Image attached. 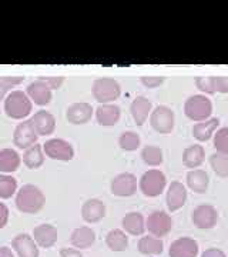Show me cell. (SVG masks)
Here are the masks:
<instances>
[{"label":"cell","mask_w":228,"mask_h":257,"mask_svg":"<svg viewBox=\"0 0 228 257\" xmlns=\"http://www.w3.org/2000/svg\"><path fill=\"white\" fill-rule=\"evenodd\" d=\"M46 196L35 184H25L16 194V207L22 213L36 214L45 207Z\"/></svg>","instance_id":"6da1fadb"},{"label":"cell","mask_w":228,"mask_h":257,"mask_svg":"<svg viewBox=\"0 0 228 257\" xmlns=\"http://www.w3.org/2000/svg\"><path fill=\"white\" fill-rule=\"evenodd\" d=\"M3 107H5V113L9 116L10 119L23 120L32 113L33 101L30 100V97L26 92L13 90L6 96Z\"/></svg>","instance_id":"7a4b0ae2"},{"label":"cell","mask_w":228,"mask_h":257,"mask_svg":"<svg viewBox=\"0 0 228 257\" xmlns=\"http://www.w3.org/2000/svg\"><path fill=\"white\" fill-rule=\"evenodd\" d=\"M184 113L190 120L194 121H205L211 119L212 114V103L205 94H194L190 96L184 103Z\"/></svg>","instance_id":"3957f363"},{"label":"cell","mask_w":228,"mask_h":257,"mask_svg":"<svg viewBox=\"0 0 228 257\" xmlns=\"http://www.w3.org/2000/svg\"><path fill=\"white\" fill-rule=\"evenodd\" d=\"M93 97L100 104H110L116 101L121 94L120 83L111 77H100L96 79L91 87Z\"/></svg>","instance_id":"277c9868"},{"label":"cell","mask_w":228,"mask_h":257,"mask_svg":"<svg viewBox=\"0 0 228 257\" xmlns=\"http://www.w3.org/2000/svg\"><path fill=\"white\" fill-rule=\"evenodd\" d=\"M165 186H167V177L163 172L157 169L147 170L146 173H143V176L140 177V182H138V189L147 197L160 196L164 192Z\"/></svg>","instance_id":"5b68a950"},{"label":"cell","mask_w":228,"mask_h":257,"mask_svg":"<svg viewBox=\"0 0 228 257\" xmlns=\"http://www.w3.org/2000/svg\"><path fill=\"white\" fill-rule=\"evenodd\" d=\"M146 226L147 230L150 231L151 236L154 237H164L167 236L171 229H173V219L168 213L161 210L153 211L151 214H148L146 220Z\"/></svg>","instance_id":"8992f818"},{"label":"cell","mask_w":228,"mask_h":257,"mask_svg":"<svg viewBox=\"0 0 228 257\" xmlns=\"http://www.w3.org/2000/svg\"><path fill=\"white\" fill-rule=\"evenodd\" d=\"M174 120V111L167 106H157L150 114V124L160 135H167L173 132Z\"/></svg>","instance_id":"52a82bcc"},{"label":"cell","mask_w":228,"mask_h":257,"mask_svg":"<svg viewBox=\"0 0 228 257\" xmlns=\"http://www.w3.org/2000/svg\"><path fill=\"white\" fill-rule=\"evenodd\" d=\"M37 138H39V135H37L36 128L33 126L32 120H23L15 128L13 143L18 149L28 150L32 146L37 145Z\"/></svg>","instance_id":"ba28073f"},{"label":"cell","mask_w":228,"mask_h":257,"mask_svg":"<svg viewBox=\"0 0 228 257\" xmlns=\"http://www.w3.org/2000/svg\"><path fill=\"white\" fill-rule=\"evenodd\" d=\"M45 155L53 160H62V162H69L74 157L73 146L66 142L63 139H50L43 145Z\"/></svg>","instance_id":"9c48e42d"},{"label":"cell","mask_w":228,"mask_h":257,"mask_svg":"<svg viewBox=\"0 0 228 257\" xmlns=\"http://www.w3.org/2000/svg\"><path fill=\"white\" fill-rule=\"evenodd\" d=\"M191 220L195 227L202 230L215 227L218 221V213L217 209L211 204H201L197 206L191 214Z\"/></svg>","instance_id":"30bf717a"},{"label":"cell","mask_w":228,"mask_h":257,"mask_svg":"<svg viewBox=\"0 0 228 257\" xmlns=\"http://www.w3.org/2000/svg\"><path fill=\"white\" fill-rule=\"evenodd\" d=\"M111 194L117 197H130L137 192V177L133 173H120L110 183Z\"/></svg>","instance_id":"8fae6325"},{"label":"cell","mask_w":228,"mask_h":257,"mask_svg":"<svg viewBox=\"0 0 228 257\" xmlns=\"http://www.w3.org/2000/svg\"><path fill=\"white\" fill-rule=\"evenodd\" d=\"M12 248L19 257H39V244L28 233H20L12 240Z\"/></svg>","instance_id":"7c38bea8"},{"label":"cell","mask_w":228,"mask_h":257,"mask_svg":"<svg viewBox=\"0 0 228 257\" xmlns=\"http://www.w3.org/2000/svg\"><path fill=\"white\" fill-rule=\"evenodd\" d=\"M93 117V106L86 101L73 103L66 110V119L72 124H86Z\"/></svg>","instance_id":"4fadbf2b"},{"label":"cell","mask_w":228,"mask_h":257,"mask_svg":"<svg viewBox=\"0 0 228 257\" xmlns=\"http://www.w3.org/2000/svg\"><path fill=\"white\" fill-rule=\"evenodd\" d=\"M52 92L53 90L46 83L39 80V79H36L35 82L30 83L28 86V89H26V93H28V96L30 97V100L33 101L35 104H37V106H46V104H49L52 101V97H53Z\"/></svg>","instance_id":"5bb4252c"},{"label":"cell","mask_w":228,"mask_h":257,"mask_svg":"<svg viewBox=\"0 0 228 257\" xmlns=\"http://www.w3.org/2000/svg\"><path fill=\"white\" fill-rule=\"evenodd\" d=\"M170 257H197L198 256V243L190 237H181L174 240L168 250Z\"/></svg>","instance_id":"9a60e30c"},{"label":"cell","mask_w":228,"mask_h":257,"mask_svg":"<svg viewBox=\"0 0 228 257\" xmlns=\"http://www.w3.org/2000/svg\"><path fill=\"white\" fill-rule=\"evenodd\" d=\"M167 207L170 211H177L181 209L187 202V189L181 182H171L167 190Z\"/></svg>","instance_id":"2e32d148"},{"label":"cell","mask_w":228,"mask_h":257,"mask_svg":"<svg viewBox=\"0 0 228 257\" xmlns=\"http://www.w3.org/2000/svg\"><path fill=\"white\" fill-rule=\"evenodd\" d=\"M57 237H59V233L53 224L45 223V224H39L33 229V239L36 240V243L40 247H53L57 241Z\"/></svg>","instance_id":"e0dca14e"},{"label":"cell","mask_w":228,"mask_h":257,"mask_svg":"<svg viewBox=\"0 0 228 257\" xmlns=\"http://www.w3.org/2000/svg\"><path fill=\"white\" fill-rule=\"evenodd\" d=\"M130 111H131V116H133L134 123L137 126H143L148 119V116L151 114V111H153V104L144 96H138L131 101Z\"/></svg>","instance_id":"ac0fdd59"},{"label":"cell","mask_w":228,"mask_h":257,"mask_svg":"<svg viewBox=\"0 0 228 257\" xmlns=\"http://www.w3.org/2000/svg\"><path fill=\"white\" fill-rule=\"evenodd\" d=\"M120 116H121V110L117 104H100L96 110V119H97V123L100 126H104V127H110V126H114L117 124V121L120 120Z\"/></svg>","instance_id":"d6986e66"},{"label":"cell","mask_w":228,"mask_h":257,"mask_svg":"<svg viewBox=\"0 0 228 257\" xmlns=\"http://www.w3.org/2000/svg\"><path fill=\"white\" fill-rule=\"evenodd\" d=\"M106 216V206L99 199L86 200L82 206V217L87 223H97Z\"/></svg>","instance_id":"ffe728a7"},{"label":"cell","mask_w":228,"mask_h":257,"mask_svg":"<svg viewBox=\"0 0 228 257\" xmlns=\"http://www.w3.org/2000/svg\"><path fill=\"white\" fill-rule=\"evenodd\" d=\"M32 123L36 128L39 136H50L56 128V119L52 113L46 110H39L32 117Z\"/></svg>","instance_id":"44dd1931"},{"label":"cell","mask_w":228,"mask_h":257,"mask_svg":"<svg viewBox=\"0 0 228 257\" xmlns=\"http://www.w3.org/2000/svg\"><path fill=\"white\" fill-rule=\"evenodd\" d=\"M121 226H123L124 231L131 236H141V234H144L147 229L144 216L137 211L127 213L121 220Z\"/></svg>","instance_id":"7402d4cb"},{"label":"cell","mask_w":228,"mask_h":257,"mask_svg":"<svg viewBox=\"0 0 228 257\" xmlns=\"http://www.w3.org/2000/svg\"><path fill=\"white\" fill-rule=\"evenodd\" d=\"M219 119L217 117H211V119L205 120V121H198L192 126V136L198 142H208L215 132L218 130Z\"/></svg>","instance_id":"603a6c76"},{"label":"cell","mask_w":228,"mask_h":257,"mask_svg":"<svg viewBox=\"0 0 228 257\" xmlns=\"http://www.w3.org/2000/svg\"><path fill=\"white\" fill-rule=\"evenodd\" d=\"M96 241V233L94 230L87 227V226H82L73 230L72 236H70V243L72 246L79 250H84V248L91 247Z\"/></svg>","instance_id":"cb8c5ba5"},{"label":"cell","mask_w":228,"mask_h":257,"mask_svg":"<svg viewBox=\"0 0 228 257\" xmlns=\"http://www.w3.org/2000/svg\"><path fill=\"white\" fill-rule=\"evenodd\" d=\"M208 184H210V177L205 170L194 169L187 173V186L194 193H205L208 190Z\"/></svg>","instance_id":"d4e9b609"},{"label":"cell","mask_w":228,"mask_h":257,"mask_svg":"<svg viewBox=\"0 0 228 257\" xmlns=\"http://www.w3.org/2000/svg\"><path fill=\"white\" fill-rule=\"evenodd\" d=\"M204 159H205V150L201 145L188 146L182 152V165L190 170H194L202 165Z\"/></svg>","instance_id":"484cf974"},{"label":"cell","mask_w":228,"mask_h":257,"mask_svg":"<svg viewBox=\"0 0 228 257\" xmlns=\"http://www.w3.org/2000/svg\"><path fill=\"white\" fill-rule=\"evenodd\" d=\"M20 162H22V159L16 150H13V149H2L0 150V172H2V175L16 172L20 166Z\"/></svg>","instance_id":"4316f807"},{"label":"cell","mask_w":228,"mask_h":257,"mask_svg":"<svg viewBox=\"0 0 228 257\" xmlns=\"http://www.w3.org/2000/svg\"><path fill=\"white\" fill-rule=\"evenodd\" d=\"M137 248H138V251L141 254L158 256L164 250V243L158 237H154V236H143L138 241V244H137Z\"/></svg>","instance_id":"83f0119b"},{"label":"cell","mask_w":228,"mask_h":257,"mask_svg":"<svg viewBox=\"0 0 228 257\" xmlns=\"http://www.w3.org/2000/svg\"><path fill=\"white\" fill-rule=\"evenodd\" d=\"M23 163L30 170L39 169L40 166L45 163V150H43V146L37 143L35 146L28 149L25 152V155H23Z\"/></svg>","instance_id":"f1b7e54d"},{"label":"cell","mask_w":228,"mask_h":257,"mask_svg":"<svg viewBox=\"0 0 228 257\" xmlns=\"http://www.w3.org/2000/svg\"><path fill=\"white\" fill-rule=\"evenodd\" d=\"M106 244L109 246L111 251H124L128 247V237L124 230L114 229L110 230L107 237H106Z\"/></svg>","instance_id":"f546056e"},{"label":"cell","mask_w":228,"mask_h":257,"mask_svg":"<svg viewBox=\"0 0 228 257\" xmlns=\"http://www.w3.org/2000/svg\"><path fill=\"white\" fill-rule=\"evenodd\" d=\"M210 166L218 177L228 179V155H221V153L211 155Z\"/></svg>","instance_id":"4dcf8cb0"},{"label":"cell","mask_w":228,"mask_h":257,"mask_svg":"<svg viewBox=\"0 0 228 257\" xmlns=\"http://www.w3.org/2000/svg\"><path fill=\"white\" fill-rule=\"evenodd\" d=\"M141 159L148 166H160L163 163V150L157 146H146L141 150Z\"/></svg>","instance_id":"1f68e13d"},{"label":"cell","mask_w":228,"mask_h":257,"mask_svg":"<svg viewBox=\"0 0 228 257\" xmlns=\"http://www.w3.org/2000/svg\"><path fill=\"white\" fill-rule=\"evenodd\" d=\"M141 145V139L134 132H124L119 138V146L124 152H134Z\"/></svg>","instance_id":"d6a6232c"},{"label":"cell","mask_w":228,"mask_h":257,"mask_svg":"<svg viewBox=\"0 0 228 257\" xmlns=\"http://www.w3.org/2000/svg\"><path fill=\"white\" fill-rule=\"evenodd\" d=\"M18 192V180L9 175H0V197L10 199Z\"/></svg>","instance_id":"836d02e7"},{"label":"cell","mask_w":228,"mask_h":257,"mask_svg":"<svg viewBox=\"0 0 228 257\" xmlns=\"http://www.w3.org/2000/svg\"><path fill=\"white\" fill-rule=\"evenodd\" d=\"M23 80H25L23 76H2L0 77V97L6 99L8 92L19 86Z\"/></svg>","instance_id":"e575fe53"},{"label":"cell","mask_w":228,"mask_h":257,"mask_svg":"<svg viewBox=\"0 0 228 257\" xmlns=\"http://www.w3.org/2000/svg\"><path fill=\"white\" fill-rule=\"evenodd\" d=\"M214 149L217 153L228 155V127H219L214 135Z\"/></svg>","instance_id":"d590c367"},{"label":"cell","mask_w":228,"mask_h":257,"mask_svg":"<svg viewBox=\"0 0 228 257\" xmlns=\"http://www.w3.org/2000/svg\"><path fill=\"white\" fill-rule=\"evenodd\" d=\"M195 86L204 94H215V87H214L212 76H201V77H197L195 79Z\"/></svg>","instance_id":"8d00e7d4"},{"label":"cell","mask_w":228,"mask_h":257,"mask_svg":"<svg viewBox=\"0 0 228 257\" xmlns=\"http://www.w3.org/2000/svg\"><path fill=\"white\" fill-rule=\"evenodd\" d=\"M37 79L42 80L43 83H46L52 90H59L64 83L63 76H40Z\"/></svg>","instance_id":"74e56055"},{"label":"cell","mask_w":228,"mask_h":257,"mask_svg":"<svg viewBox=\"0 0 228 257\" xmlns=\"http://www.w3.org/2000/svg\"><path fill=\"white\" fill-rule=\"evenodd\" d=\"M140 82L143 83V86H146L147 89H157L165 82V77L163 76H143V77H140Z\"/></svg>","instance_id":"f35d334b"},{"label":"cell","mask_w":228,"mask_h":257,"mask_svg":"<svg viewBox=\"0 0 228 257\" xmlns=\"http://www.w3.org/2000/svg\"><path fill=\"white\" fill-rule=\"evenodd\" d=\"M215 93H228V76H212Z\"/></svg>","instance_id":"ab89813d"},{"label":"cell","mask_w":228,"mask_h":257,"mask_svg":"<svg viewBox=\"0 0 228 257\" xmlns=\"http://www.w3.org/2000/svg\"><path fill=\"white\" fill-rule=\"evenodd\" d=\"M60 257H83V253L76 247H64L60 250Z\"/></svg>","instance_id":"60d3db41"},{"label":"cell","mask_w":228,"mask_h":257,"mask_svg":"<svg viewBox=\"0 0 228 257\" xmlns=\"http://www.w3.org/2000/svg\"><path fill=\"white\" fill-rule=\"evenodd\" d=\"M8 217H9V209L5 203H0V227L3 229L8 224Z\"/></svg>","instance_id":"b9f144b4"},{"label":"cell","mask_w":228,"mask_h":257,"mask_svg":"<svg viewBox=\"0 0 228 257\" xmlns=\"http://www.w3.org/2000/svg\"><path fill=\"white\" fill-rule=\"evenodd\" d=\"M201 257H227V256H225V253H224L222 250H219V248H207V250H204V251H202Z\"/></svg>","instance_id":"7bdbcfd3"},{"label":"cell","mask_w":228,"mask_h":257,"mask_svg":"<svg viewBox=\"0 0 228 257\" xmlns=\"http://www.w3.org/2000/svg\"><path fill=\"white\" fill-rule=\"evenodd\" d=\"M0 257H15V254L9 247L3 246V247H0Z\"/></svg>","instance_id":"ee69618b"}]
</instances>
